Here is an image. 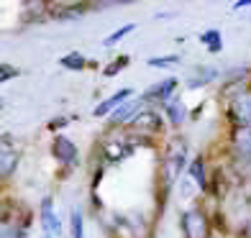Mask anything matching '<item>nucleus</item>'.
Wrapping results in <instances>:
<instances>
[{
    "label": "nucleus",
    "mask_w": 251,
    "mask_h": 238,
    "mask_svg": "<svg viewBox=\"0 0 251 238\" xmlns=\"http://www.w3.org/2000/svg\"><path fill=\"white\" fill-rule=\"evenodd\" d=\"M179 228L185 238H210V218L202 208L192 205L182 210L179 215Z\"/></svg>",
    "instance_id": "1"
},
{
    "label": "nucleus",
    "mask_w": 251,
    "mask_h": 238,
    "mask_svg": "<svg viewBox=\"0 0 251 238\" xmlns=\"http://www.w3.org/2000/svg\"><path fill=\"white\" fill-rule=\"evenodd\" d=\"M136 151V146L131 141V136H110V139H105L100 143V159L105 164H121L123 159H128L131 154Z\"/></svg>",
    "instance_id": "2"
},
{
    "label": "nucleus",
    "mask_w": 251,
    "mask_h": 238,
    "mask_svg": "<svg viewBox=\"0 0 251 238\" xmlns=\"http://www.w3.org/2000/svg\"><path fill=\"white\" fill-rule=\"evenodd\" d=\"M18 164H21V146H16L13 136L5 133L3 139H0V177L10 179L16 174Z\"/></svg>",
    "instance_id": "3"
},
{
    "label": "nucleus",
    "mask_w": 251,
    "mask_h": 238,
    "mask_svg": "<svg viewBox=\"0 0 251 238\" xmlns=\"http://www.w3.org/2000/svg\"><path fill=\"white\" fill-rule=\"evenodd\" d=\"M228 120L238 126V123H251V87L249 90H238L236 95H231L226 108Z\"/></svg>",
    "instance_id": "4"
},
{
    "label": "nucleus",
    "mask_w": 251,
    "mask_h": 238,
    "mask_svg": "<svg viewBox=\"0 0 251 238\" xmlns=\"http://www.w3.org/2000/svg\"><path fill=\"white\" fill-rule=\"evenodd\" d=\"M51 156H54L62 167H67V169H75V167L79 164V149H77V143L70 141V139H67V136H62V133H56L54 141H51Z\"/></svg>",
    "instance_id": "5"
},
{
    "label": "nucleus",
    "mask_w": 251,
    "mask_h": 238,
    "mask_svg": "<svg viewBox=\"0 0 251 238\" xmlns=\"http://www.w3.org/2000/svg\"><path fill=\"white\" fill-rule=\"evenodd\" d=\"M164 116L159 110H154V108H144L139 116H136L133 120H131V131H141V133H146V136H159L164 131Z\"/></svg>",
    "instance_id": "6"
},
{
    "label": "nucleus",
    "mask_w": 251,
    "mask_h": 238,
    "mask_svg": "<svg viewBox=\"0 0 251 238\" xmlns=\"http://www.w3.org/2000/svg\"><path fill=\"white\" fill-rule=\"evenodd\" d=\"M146 108V100L144 97H139V100H133V97H128L126 103H121L116 110L108 116V123L113 128H121V126H131V120L139 116V113Z\"/></svg>",
    "instance_id": "7"
},
{
    "label": "nucleus",
    "mask_w": 251,
    "mask_h": 238,
    "mask_svg": "<svg viewBox=\"0 0 251 238\" xmlns=\"http://www.w3.org/2000/svg\"><path fill=\"white\" fill-rule=\"evenodd\" d=\"M231 149L241 164L251 159V123H238L231 128Z\"/></svg>",
    "instance_id": "8"
},
{
    "label": "nucleus",
    "mask_w": 251,
    "mask_h": 238,
    "mask_svg": "<svg viewBox=\"0 0 251 238\" xmlns=\"http://www.w3.org/2000/svg\"><path fill=\"white\" fill-rule=\"evenodd\" d=\"M177 77H167V79H162V82H156V85H151L146 93L141 95L146 103H154V105H164L169 97H175L177 95Z\"/></svg>",
    "instance_id": "9"
},
{
    "label": "nucleus",
    "mask_w": 251,
    "mask_h": 238,
    "mask_svg": "<svg viewBox=\"0 0 251 238\" xmlns=\"http://www.w3.org/2000/svg\"><path fill=\"white\" fill-rule=\"evenodd\" d=\"M39 218H41V225L44 231H49L54 236H62V223L56 218V210H54V197L47 195L41 200V210H39Z\"/></svg>",
    "instance_id": "10"
},
{
    "label": "nucleus",
    "mask_w": 251,
    "mask_h": 238,
    "mask_svg": "<svg viewBox=\"0 0 251 238\" xmlns=\"http://www.w3.org/2000/svg\"><path fill=\"white\" fill-rule=\"evenodd\" d=\"M164 108V116H167V123L172 128H182L185 126V120H187V108H185V103L179 100V95H175V97H169L167 103L162 105Z\"/></svg>",
    "instance_id": "11"
},
{
    "label": "nucleus",
    "mask_w": 251,
    "mask_h": 238,
    "mask_svg": "<svg viewBox=\"0 0 251 238\" xmlns=\"http://www.w3.org/2000/svg\"><path fill=\"white\" fill-rule=\"evenodd\" d=\"M133 95H136V93H133V87H123V90H118L116 95H110L108 100H102V103L93 110V116H95V118H105V116H110V113L116 110L121 103H126V100L133 97Z\"/></svg>",
    "instance_id": "12"
},
{
    "label": "nucleus",
    "mask_w": 251,
    "mask_h": 238,
    "mask_svg": "<svg viewBox=\"0 0 251 238\" xmlns=\"http://www.w3.org/2000/svg\"><path fill=\"white\" fill-rule=\"evenodd\" d=\"M187 177L198 185V190H202V192L210 190V177H208V167H205V156H195L187 164Z\"/></svg>",
    "instance_id": "13"
},
{
    "label": "nucleus",
    "mask_w": 251,
    "mask_h": 238,
    "mask_svg": "<svg viewBox=\"0 0 251 238\" xmlns=\"http://www.w3.org/2000/svg\"><path fill=\"white\" fill-rule=\"evenodd\" d=\"M28 233V220L21 223L18 218H10L8 210L3 213V225H0V238H26Z\"/></svg>",
    "instance_id": "14"
},
{
    "label": "nucleus",
    "mask_w": 251,
    "mask_h": 238,
    "mask_svg": "<svg viewBox=\"0 0 251 238\" xmlns=\"http://www.w3.org/2000/svg\"><path fill=\"white\" fill-rule=\"evenodd\" d=\"M187 151H190V143L182 133H175L172 139L167 141L164 146V156H172V159H179V162L187 164Z\"/></svg>",
    "instance_id": "15"
},
{
    "label": "nucleus",
    "mask_w": 251,
    "mask_h": 238,
    "mask_svg": "<svg viewBox=\"0 0 251 238\" xmlns=\"http://www.w3.org/2000/svg\"><path fill=\"white\" fill-rule=\"evenodd\" d=\"M195 74L198 77H190L187 79V87L190 90H198V87H205V85H210L213 79H218V70L215 67H195Z\"/></svg>",
    "instance_id": "16"
},
{
    "label": "nucleus",
    "mask_w": 251,
    "mask_h": 238,
    "mask_svg": "<svg viewBox=\"0 0 251 238\" xmlns=\"http://www.w3.org/2000/svg\"><path fill=\"white\" fill-rule=\"evenodd\" d=\"M200 44L205 49H208L210 54H218L221 49H223V36H221V31L218 28H208V31H202L200 33Z\"/></svg>",
    "instance_id": "17"
},
{
    "label": "nucleus",
    "mask_w": 251,
    "mask_h": 238,
    "mask_svg": "<svg viewBox=\"0 0 251 238\" xmlns=\"http://www.w3.org/2000/svg\"><path fill=\"white\" fill-rule=\"evenodd\" d=\"M59 67H64V70H70V72H82L87 67V59L79 51H70L59 59Z\"/></svg>",
    "instance_id": "18"
},
{
    "label": "nucleus",
    "mask_w": 251,
    "mask_h": 238,
    "mask_svg": "<svg viewBox=\"0 0 251 238\" xmlns=\"http://www.w3.org/2000/svg\"><path fill=\"white\" fill-rule=\"evenodd\" d=\"M70 236L72 238H85V218H82V210L72 208L70 215Z\"/></svg>",
    "instance_id": "19"
},
{
    "label": "nucleus",
    "mask_w": 251,
    "mask_h": 238,
    "mask_svg": "<svg viewBox=\"0 0 251 238\" xmlns=\"http://www.w3.org/2000/svg\"><path fill=\"white\" fill-rule=\"evenodd\" d=\"M128 64H131V56H118V59H113L105 70H102V74H105V77H116V74H118L121 70H126Z\"/></svg>",
    "instance_id": "20"
},
{
    "label": "nucleus",
    "mask_w": 251,
    "mask_h": 238,
    "mask_svg": "<svg viewBox=\"0 0 251 238\" xmlns=\"http://www.w3.org/2000/svg\"><path fill=\"white\" fill-rule=\"evenodd\" d=\"M136 31V24H126V26H121L118 31H113L110 36L105 39V47H113V44H118L123 36H128V33H133Z\"/></svg>",
    "instance_id": "21"
},
{
    "label": "nucleus",
    "mask_w": 251,
    "mask_h": 238,
    "mask_svg": "<svg viewBox=\"0 0 251 238\" xmlns=\"http://www.w3.org/2000/svg\"><path fill=\"white\" fill-rule=\"evenodd\" d=\"M182 56L179 54H169V56H151L149 59V67H172V64H179Z\"/></svg>",
    "instance_id": "22"
},
{
    "label": "nucleus",
    "mask_w": 251,
    "mask_h": 238,
    "mask_svg": "<svg viewBox=\"0 0 251 238\" xmlns=\"http://www.w3.org/2000/svg\"><path fill=\"white\" fill-rule=\"evenodd\" d=\"M21 72L18 70H13L10 64H3L0 67V82H8V79H13V77H18Z\"/></svg>",
    "instance_id": "23"
},
{
    "label": "nucleus",
    "mask_w": 251,
    "mask_h": 238,
    "mask_svg": "<svg viewBox=\"0 0 251 238\" xmlns=\"http://www.w3.org/2000/svg\"><path fill=\"white\" fill-rule=\"evenodd\" d=\"M70 120H72V118H64V116H62V118H54V120H49L47 128H49V131H59V128H64Z\"/></svg>",
    "instance_id": "24"
},
{
    "label": "nucleus",
    "mask_w": 251,
    "mask_h": 238,
    "mask_svg": "<svg viewBox=\"0 0 251 238\" xmlns=\"http://www.w3.org/2000/svg\"><path fill=\"white\" fill-rule=\"evenodd\" d=\"M241 236H244V238H251V218H249V220L244 223V228H241Z\"/></svg>",
    "instance_id": "25"
},
{
    "label": "nucleus",
    "mask_w": 251,
    "mask_h": 238,
    "mask_svg": "<svg viewBox=\"0 0 251 238\" xmlns=\"http://www.w3.org/2000/svg\"><path fill=\"white\" fill-rule=\"evenodd\" d=\"M249 5H251V0H236L233 10H241V8H249Z\"/></svg>",
    "instance_id": "26"
},
{
    "label": "nucleus",
    "mask_w": 251,
    "mask_h": 238,
    "mask_svg": "<svg viewBox=\"0 0 251 238\" xmlns=\"http://www.w3.org/2000/svg\"><path fill=\"white\" fill-rule=\"evenodd\" d=\"M62 3H70V5H82V3H93V0H62Z\"/></svg>",
    "instance_id": "27"
},
{
    "label": "nucleus",
    "mask_w": 251,
    "mask_h": 238,
    "mask_svg": "<svg viewBox=\"0 0 251 238\" xmlns=\"http://www.w3.org/2000/svg\"><path fill=\"white\" fill-rule=\"evenodd\" d=\"M244 172H246V174H249V179H251V159H249V162L244 164Z\"/></svg>",
    "instance_id": "28"
},
{
    "label": "nucleus",
    "mask_w": 251,
    "mask_h": 238,
    "mask_svg": "<svg viewBox=\"0 0 251 238\" xmlns=\"http://www.w3.org/2000/svg\"><path fill=\"white\" fill-rule=\"evenodd\" d=\"M44 238H56L54 233H49V231H44Z\"/></svg>",
    "instance_id": "29"
}]
</instances>
